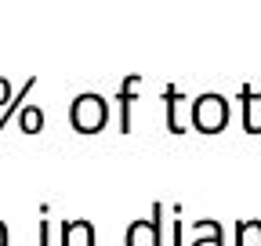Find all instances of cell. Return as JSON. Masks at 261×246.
<instances>
[{"instance_id":"4","label":"cell","mask_w":261,"mask_h":246,"mask_svg":"<svg viewBox=\"0 0 261 246\" xmlns=\"http://www.w3.org/2000/svg\"><path fill=\"white\" fill-rule=\"evenodd\" d=\"M142 83V76L138 73H130L127 80H123V87H120V131L123 134H130V105H135V87Z\"/></svg>"},{"instance_id":"11","label":"cell","mask_w":261,"mask_h":246,"mask_svg":"<svg viewBox=\"0 0 261 246\" xmlns=\"http://www.w3.org/2000/svg\"><path fill=\"white\" fill-rule=\"evenodd\" d=\"M8 95H11V83H8L4 76H0V105H4V102H8Z\"/></svg>"},{"instance_id":"2","label":"cell","mask_w":261,"mask_h":246,"mask_svg":"<svg viewBox=\"0 0 261 246\" xmlns=\"http://www.w3.org/2000/svg\"><path fill=\"white\" fill-rule=\"evenodd\" d=\"M189 112H192V127L196 131L218 134V131H225V123H228V98L218 95V90H207V95H196L189 102Z\"/></svg>"},{"instance_id":"6","label":"cell","mask_w":261,"mask_h":246,"mask_svg":"<svg viewBox=\"0 0 261 246\" xmlns=\"http://www.w3.org/2000/svg\"><path fill=\"white\" fill-rule=\"evenodd\" d=\"M18 127H22V134H40V127H44V109H40V105H22Z\"/></svg>"},{"instance_id":"9","label":"cell","mask_w":261,"mask_h":246,"mask_svg":"<svg viewBox=\"0 0 261 246\" xmlns=\"http://www.w3.org/2000/svg\"><path fill=\"white\" fill-rule=\"evenodd\" d=\"M33 87H37V76H29V80L22 83V90H18V98H15V102L8 105V112H4V116H0V131H4V127H8V119H11V112H15V109L22 105V98L29 95V90H33Z\"/></svg>"},{"instance_id":"8","label":"cell","mask_w":261,"mask_h":246,"mask_svg":"<svg viewBox=\"0 0 261 246\" xmlns=\"http://www.w3.org/2000/svg\"><path fill=\"white\" fill-rule=\"evenodd\" d=\"M207 232H211V235H196L192 246H225V228H221V221L211 218V228H207Z\"/></svg>"},{"instance_id":"12","label":"cell","mask_w":261,"mask_h":246,"mask_svg":"<svg viewBox=\"0 0 261 246\" xmlns=\"http://www.w3.org/2000/svg\"><path fill=\"white\" fill-rule=\"evenodd\" d=\"M181 228H185V225H181V221H174V246H181Z\"/></svg>"},{"instance_id":"1","label":"cell","mask_w":261,"mask_h":246,"mask_svg":"<svg viewBox=\"0 0 261 246\" xmlns=\"http://www.w3.org/2000/svg\"><path fill=\"white\" fill-rule=\"evenodd\" d=\"M69 123L80 134H98L109 123V102L102 95H94V90H84L69 105Z\"/></svg>"},{"instance_id":"3","label":"cell","mask_w":261,"mask_h":246,"mask_svg":"<svg viewBox=\"0 0 261 246\" xmlns=\"http://www.w3.org/2000/svg\"><path fill=\"white\" fill-rule=\"evenodd\" d=\"M123 242L127 246H163V203L152 206L149 221H130Z\"/></svg>"},{"instance_id":"7","label":"cell","mask_w":261,"mask_h":246,"mask_svg":"<svg viewBox=\"0 0 261 246\" xmlns=\"http://www.w3.org/2000/svg\"><path fill=\"white\" fill-rule=\"evenodd\" d=\"M240 102H243V131H247V134H257V123H254V112H250V109H254V105H250V102H254V87H250V83L240 87Z\"/></svg>"},{"instance_id":"10","label":"cell","mask_w":261,"mask_h":246,"mask_svg":"<svg viewBox=\"0 0 261 246\" xmlns=\"http://www.w3.org/2000/svg\"><path fill=\"white\" fill-rule=\"evenodd\" d=\"M40 246H51V221H40Z\"/></svg>"},{"instance_id":"5","label":"cell","mask_w":261,"mask_h":246,"mask_svg":"<svg viewBox=\"0 0 261 246\" xmlns=\"http://www.w3.org/2000/svg\"><path fill=\"white\" fill-rule=\"evenodd\" d=\"M163 102H167V131H171V134H185V127L178 123V102H181V90H178V87H167V90H163Z\"/></svg>"}]
</instances>
